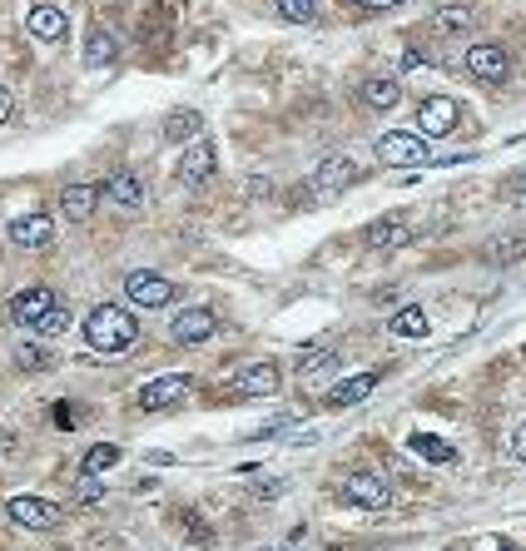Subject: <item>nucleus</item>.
I'll list each match as a JSON object with an SVG mask.
<instances>
[{"label":"nucleus","instance_id":"obj_1","mask_svg":"<svg viewBox=\"0 0 526 551\" xmlns=\"http://www.w3.org/2000/svg\"><path fill=\"white\" fill-rule=\"evenodd\" d=\"M85 338H90V348H100V353H125L134 338H139V318H134L130 308H120V303H100V308L85 318Z\"/></svg>","mask_w":526,"mask_h":551},{"label":"nucleus","instance_id":"obj_2","mask_svg":"<svg viewBox=\"0 0 526 551\" xmlns=\"http://www.w3.org/2000/svg\"><path fill=\"white\" fill-rule=\"evenodd\" d=\"M457 120H462V105H457V100H447V95H427V100H417V135L422 139L452 135Z\"/></svg>","mask_w":526,"mask_h":551},{"label":"nucleus","instance_id":"obj_3","mask_svg":"<svg viewBox=\"0 0 526 551\" xmlns=\"http://www.w3.org/2000/svg\"><path fill=\"white\" fill-rule=\"evenodd\" d=\"M343 502L348 507H363V512H383L393 502V492H388V482L378 472H348L343 477Z\"/></svg>","mask_w":526,"mask_h":551},{"label":"nucleus","instance_id":"obj_4","mask_svg":"<svg viewBox=\"0 0 526 551\" xmlns=\"http://www.w3.org/2000/svg\"><path fill=\"white\" fill-rule=\"evenodd\" d=\"M378 159H383V164H393V169H417V164H427L432 154H427V139H422V135L388 130V135L378 139Z\"/></svg>","mask_w":526,"mask_h":551},{"label":"nucleus","instance_id":"obj_5","mask_svg":"<svg viewBox=\"0 0 526 551\" xmlns=\"http://www.w3.org/2000/svg\"><path fill=\"white\" fill-rule=\"evenodd\" d=\"M5 517L15 522V527H30V532H50V527H60V507L55 502H45V497H10L5 502Z\"/></svg>","mask_w":526,"mask_h":551},{"label":"nucleus","instance_id":"obj_6","mask_svg":"<svg viewBox=\"0 0 526 551\" xmlns=\"http://www.w3.org/2000/svg\"><path fill=\"white\" fill-rule=\"evenodd\" d=\"M467 70H472L477 80H487V85H502V80H507V70H512V60H507V50H502V45L477 40V45H467Z\"/></svg>","mask_w":526,"mask_h":551},{"label":"nucleus","instance_id":"obj_7","mask_svg":"<svg viewBox=\"0 0 526 551\" xmlns=\"http://www.w3.org/2000/svg\"><path fill=\"white\" fill-rule=\"evenodd\" d=\"M125 293H130L134 308H164V303H174V283L164 274H149V269L125 278Z\"/></svg>","mask_w":526,"mask_h":551},{"label":"nucleus","instance_id":"obj_8","mask_svg":"<svg viewBox=\"0 0 526 551\" xmlns=\"http://www.w3.org/2000/svg\"><path fill=\"white\" fill-rule=\"evenodd\" d=\"M189 388H194V383H189L184 373L154 378V383H144V388H139V408H144V413H164V408H174L179 398H189Z\"/></svg>","mask_w":526,"mask_h":551},{"label":"nucleus","instance_id":"obj_9","mask_svg":"<svg viewBox=\"0 0 526 551\" xmlns=\"http://www.w3.org/2000/svg\"><path fill=\"white\" fill-rule=\"evenodd\" d=\"M214 328H219L214 308H184V313L169 323L174 343H184V348H194V343H209V338H214Z\"/></svg>","mask_w":526,"mask_h":551},{"label":"nucleus","instance_id":"obj_10","mask_svg":"<svg viewBox=\"0 0 526 551\" xmlns=\"http://www.w3.org/2000/svg\"><path fill=\"white\" fill-rule=\"evenodd\" d=\"M358 179H363L358 159H348V154H328V159L318 164V174H313V189L338 194V189H348V184H358Z\"/></svg>","mask_w":526,"mask_h":551},{"label":"nucleus","instance_id":"obj_11","mask_svg":"<svg viewBox=\"0 0 526 551\" xmlns=\"http://www.w3.org/2000/svg\"><path fill=\"white\" fill-rule=\"evenodd\" d=\"M10 244H20V249H45L50 239H55V219H45V214H25V219H10Z\"/></svg>","mask_w":526,"mask_h":551},{"label":"nucleus","instance_id":"obj_12","mask_svg":"<svg viewBox=\"0 0 526 551\" xmlns=\"http://www.w3.org/2000/svg\"><path fill=\"white\" fill-rule=\"evenodd\" d=\"M50 308H55V293H50V288H25V293L10 298V318H15L20 328H35Z\"/></svg>","mask_w":526,"mask_h":551},{"label":"nucleus","instance_id":"obj_13","mask_svg":"<svg viewBox=\"0 0 526 551\" xmlns=\"http://www.w3.org/2000/svg\"><path fill=\"white\" fill-rule=\"evenodd\" d=\"M25 25H30L35 40H65V35H70V15H65L60 5H35V10L25 15Z\"/></svg>","mask_w":526,"mask_h":551},{"label":"nucleus","instance_id":"obj_14","mask_svg":"<svg viewBox=\"0 0 526 551\" xmlns=\"http://www.w3.org/2000/svg\"><path fill=\"white\" fill-rule=\"evenodd\" d=\"M100 199H105V189H100V184H70V189L60 194V209H65V219L85 224V219L100 209Z\"/></svg>","mask_w":526,"mask_h":551},{"label":"nucleus","instance_id":"obj_15","mask_svg":"<svg viewBox=\"0 0 526 551\" xmlns=\"http://www.w3.org/2000/svg\"><path fill=\"white\" fill-rule=\"evenodd\" d=\"M373 388H378V373H373V368H368V373H353V378H343V383L328 393V408H358Z\"/></svg>","mask_w":526,"mask_h":551},{"label":"nucleus","instance_id":"obj_16","mask_svg":"<svg viewBox=\"0 0 526 551\" xmlns=\"http://www.w3.org/2000/svg\"><path fill=\"white\" fill-rule=\"evenodd\" d=\"M239 398H273L278 393V368L273 363H254V368H244L239 373Z\"/></svg>","mask_w":526,"mask_h":551},{"label":"nucleus","instance_id":"obj_17","mask_svg":"<svg viewBox=\"0 0 526 551\" xmlns=\"http://www.w3.org/2000/svg\"><path fill=\"white\" fill-rule=\"evenodd\" d=\"M209 174H214V144L199 139L194 149H184V159H179V179H184V184H204Z\"/></svg>","mask_w":526,"mask_h":551},{"label":"nucleus","instance_id":"obj_18","mask_svg":"<svg viewBox=\"0 0 526 551\" xmlns=\"http://www.w3.org/2000/svg\"><path fill=\"white\" fill-rule=\"evenodd\" d=\"M105 199H115L120 209H144V179H134L130 169L105 179Z\"/></svg>","mask_w":526,"mask_h":551},{"label":"nucleus","instance_id":"obj_19","mask_svg":"<svg viewBox=\"0 0 526 551\" xmlns=\"http://www.w3.org/2000/svg\"><path fill=\"white\" fill-rule=\"evenodd\" d=\"M120 60V35L115 30H90V40H85V65L90 70H100V65H115Z\"/></svg>","mask_w":526,"mask_h":551},{"label":"nucleus","instance_id":"obj_20","mask_svg":"<svg viewBox=\"0 0 526 551\" xmlns=\"http://www.w3.org/2000/svg\"><path fill=\"white\" fill-rule=\"evenodd\" d=\"M358 95H363V105H368V110H393L397 100H402V85H397L393 75H368Z\"/></svg>","mask_w":526,"mask_h":551},{"label":"nucleus","instance_id":"obj_21","mask_svg":"<svg viewBox=\"0 0 526 551\" xmlns=\"http://www.w3.org/2000/svg\"><path fill=\"white\" fill-rule=\"evenodd\" d=\"M432 30L442 40H462L472 30V10L467 5H442V10H432Z\"/></svg>","mask_w":526,"mask_h":551},{"label":"nucleus","instance_id":"obj_22","mask_svg":"<svg viewBox=\"0 0 526 551\" xmlns=\"http://www.w3.org/2000/svg\"><path fill=\"white\" fill-rule=\"evenodd\" d=\"M407 447H412L422 462H437V467H452V462H457V447H452V442H442V437H432V432H417Z\"/></svg>","mask_w":526,"mask_h":551},{"label":"nucleus","instance_id":"obj_23","mask_svg":"<svg viewBox=\"0 0 526 551\" xmlns=\"http://www.w3.org/2000/svg\"><path fill=\"white\" fill-rule=\"evenodd\" d=\"M363 239H368V244H373V249H393V244H402V239H407V219H378V224H368V229H363Z\"/></svg>","mask_w":526,"mask_h":551},{"label":"nucleus","instance_id":"obj_24","mask_svg":"<svg viewBox=\"0 0 526 551\" xmlns=\"http://www.w3.org/2000/svg\"><path fill=\"white\" fill-rule=\"evenodd\" d=\"M388 328H393L397 338H427V328H432V323H427V313L412 303V308H397L393 318H388Z\"/></svg>","mask_w":526,"mask_h":551},{"label":"nucleus","instance_id":"obj_25","mask_svg":"<svg viewBox=\"0 0 526 551\" xmlns=\"http://www.w3.org/2000/svg\"><path fill=\"white\" fill-rule=\"evenodd\" d=\"M199 130H204L199 110H174V115L164 120V139H169V144H184V139H194Z\"/></svg>","mask_w":526,"mask_h":551},{"label":"nucleus","instance_id":"obj_26","mask_svg":"<svg viewBox=\"0 0 526 551\" xmlns=\"http://www.w3.org/2000/svg\"><path fill=\"white\" fill-rule=\"evenodd\" d=\"M120 462V447L115 442H95L90 452H85V477H100V472H110Z\"/></svg>","mask_w":526,"mask_h":551},{"label":"nucleus","instance_id":"obj_27","mask_svg":"<svg viewBox=\"0 0 526 551\" xmlns=\"http://www.w3.org/2000/svg\"><path fill=\"white\" fill-rule=\"evenodd\" d=\"M273 10H278L283 20H293V25H308V20L318 15V0H273Z\"/></svg>","mask_w":526,"mask_h":551},{"label":"nucleus","instance_id":"obj_28","mask_svg":"<svg viewBox=\"0 0 526 551\" xmlns=\"http://www.w3.org/2000/svg\"><path fill=\"white\" fill-rule=\"evenodd\" d=\"M65 328H70V313H65L60 303H55V308H50V313H45V318L35 323V333H40V338H60Z\"/></svg>","mask_w":526,"mask_h":551},{"label":"nucleus","instance_id":"obj_29","mask_svg":"<svg viewBox=\"0 0 526 551\" xmlns=\"http://www.w3.org/2000/svg\"><path fill=\"white\" fill-rule=\"evenodd\" d=\"M15 363H20V368H30V373H40V368H45V353H40V348H20V353H15Z\"/></svg>","mask_w":526,"mask_h":551},{"label":"nucleus","instance_id":"obj_30","mask_svg":"<svg viewBox=\"0 0 526 551\" xmlns=\"http://www.w3.org/2000/svg\"><path fill=\"white\" fill-rule=\"evenodd\" d=\"M512 457H517V462H526V422L512 432Z\"/></svg>","mask_w":526,"mask_h":551},{"label":"nucleus","instance_id":"obj_31","mask_svg":"<svg viewBox=\"0 0 526 551\" xmlns=\"http://www.w3.org/2000/svg\"><path fill=\"white\" fill-rule=\"evenodd\" d=\"M348 5H358V10H393L397 0H348Z\"/></svg>","mask_w":526,"mask_h":551},{"label":"nucleus","instance_id":"obj_32","mask_svg":"<svg viewBox=\"0 0 526 551\" xmlns=\"http://www.w3.org/2000/svg\"><path fill=\"white\" fill-rule=\"evenodd\" d=\"M80 497H85V502H95V497H100V482H95V477H85V482H80Z\"/></svg>","mask_w":526,"mask_h":551},{"label":"nucleus","instance_id":"obj_33","mask_svg":"<svg viewBox=\"0 0 526 551\" xmlns=\"http://www.w3.org/2000/svg\"><path fill=\"white\" fill-rule=\"evenodd\" d=\"M10 110H15V100H10V90H5V85H0V125H5V120H10Z\"/></svg>","mask_w":526,"mask_h":551},{"label":"nucleus","instance_id":"obj_34","mask_svg":"<svg viewBox=\"0 0 526 551\" xmlns=\"http://www.w3.org/2000/svg\"><path fill=\"white\" fill-rule=\"evenodd\" d=\"M273 551H288V547H273Z\"/></svg>","mask_w":526,"mask_h":551},{"label":"nucleus","instance_id":"obj_35","mask_svg":"<svg viewBox=\"0 0 526 551\" xmlns=\"http://www.w3.org/2000/svg\"><path fill=\"white\" fill-rule=\"evenodd\" d=\"M502 551H517V547H502Z\"/></svg>","mask_w":526,"mask_h":551},{"label":"nucleus","instance_id":"obj_36","mask_svg":"<svg viewBox=\"0 0 526 551\" xmlns=\"http://www.w3.org/2000/svg\"><path fill=\"white\" fill-rule=\"evenodd\" d=\"M452 551H457V547H452Z\"/></svg>","mask_w":526,"mask_h":551}]
</instances>
